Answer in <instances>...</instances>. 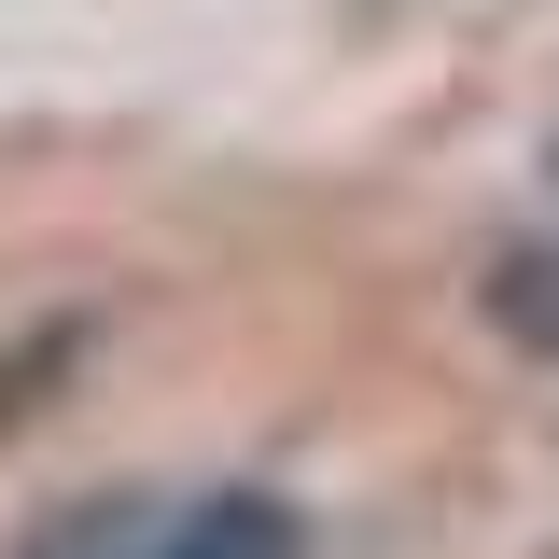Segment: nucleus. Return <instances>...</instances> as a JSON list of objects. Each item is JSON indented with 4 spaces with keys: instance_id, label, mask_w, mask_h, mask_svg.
I'll use <instances>...</instances> for the list:
<instances>
[{
    "instance_id": "obj_1",
    "label": "nucleus",
    "mask_w": 559,
    "mask_h": 559,
    "mask_svg": "<svg viewBox=\"0 0 559 559\" xmlns=\"http://www.w3.org/2000/svg\"><path fill=\"white\" fill-rule=\"evenodd\" d=\"M14 559H308V518L280 489H98L57 503Z\"/></svg>"
},
{
    "instance_id": "obj_2",
    "label": "nucleus",
    "mask_w": 559,
    "mask_h": 559,
    "mask_svg": "<svg viewBox=\"0 0 559 559\" xmlns=\"http://www.w3.org/2000/svg\"><path fill=\"white\" fill-rule=\"evenodd\" d=\"M489 322L518 349H559V252H503L489 266Z\"/></svg>"
}]
</instances>
